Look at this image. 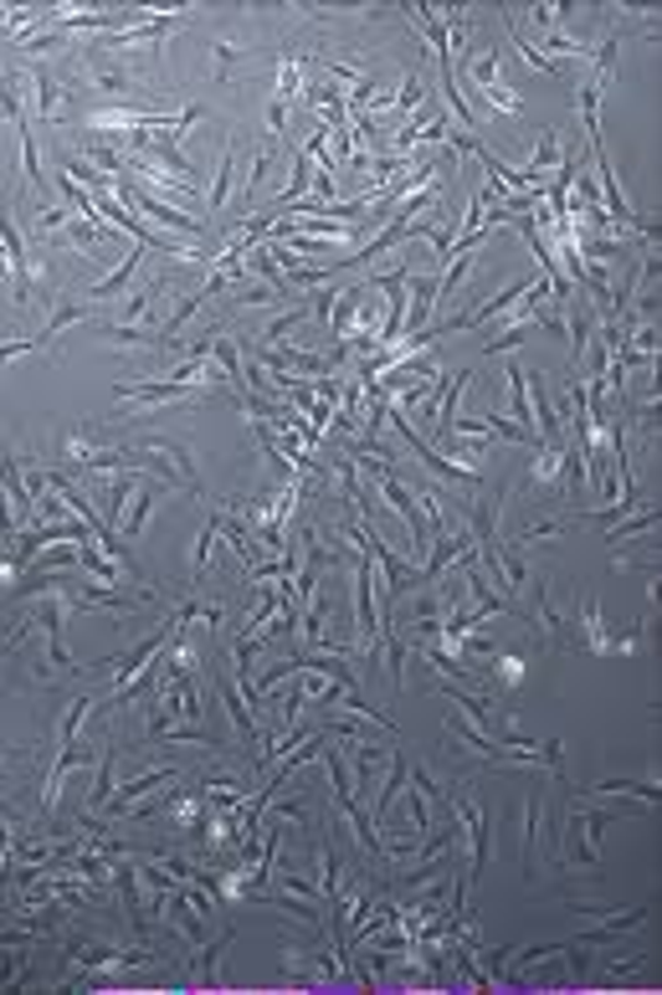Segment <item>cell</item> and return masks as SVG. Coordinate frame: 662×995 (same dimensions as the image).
<instances>
[{
	"mask_svg": "<svg viewBox=\"0 0 662 995\" xmlns=\"http://www.w3.org/2000/svg\"><path fill=\"white\" fill-rule=\"evenodd\" d=\"M606 827H612V810L570 806V816H565V857L576 862L580 873L601 867V831Z\"/></svg>",
	"mask_w": 662,
	"mask_h": 995,
	"instance_id": "6da1fadb",
	"label": "cell"
},
{
	"mask_svg": "<svg viewBox=\"0 0 662 995\" xmlns=\"http://www.w3.org/2000/svg\"><path fill=\"white\" fill-rule=\"evenodd\" d=\"M323 770H329V785H334V806H340V816L350 821V831L359 837V846H365L370 857L386 862V842H380V831H375L370 816L359 810V801H355V780H350V770H344V759H340V755H323Z\"/></svg>",
	"mask_w": 662,
	"mask_h": 995,
	"instance_id": "7a4b0ae2",
	"label": "cell"
},
{
	"mask_svg": "<svg viewBox=\"0 0 662 995\" xmlns=\"http://www.w3.org/2000/svg\"><path fill=\"white\" fill-rule=\"evenodd\" d=\"M26 83H32V103H36V119L51 123V129H62V123H72L83 108L68 98V87L57 83V72L47 68V62H36V68H26Z\"/></svg>",
	"mask_w": 662,
	"mask_h": 995,
	"instance_id": "3957f363",
	"label": "cell"
},
{
	"mask_svg": "<svg viewBox=\"0 0 662 995\" xmlns=\"http://www.w3.org/2000/svg\"><path fill=\"white\" fill-rule=\"evenodd\" d=\"M441 806L458 816V827L468 831V842H473V862H468V883H473L483 867H488V837H493V827H488V810L477 806L473 795H462V791H447V801Z\"/></svg>",
	"mask_w": 662,
	"mask_h": 995,
	"instance_id": "277c9868",
	"label": "cell"
},
{
	"mask_svg": "<svg viewBox=\"0 0 662 995\" xmlns=\"http://www.w3.org/2000/svg\"><path fill=\"white\" fill-rule=\"evenodd\" d=\"M205 683L216 688V698H221V709L232 713V724H237V734H241V744H257V713H252V703H247V692L237 688V677H226L216 667V662L205 658Z\"/></svg>",
	"mask_w": 662,
	"mask_h": 995,
	"instance_id": "5b68a950",
	"label": "cell"
},
{
	"mask_svg": "<svg viewBox=\"0 0 662 995\" xmlns=\"http://www.w3.org/2000/svg\"><path fill=\"white\" fill-rule=\"evenodd\" d=\"M175 780H186V770H180V765H154V770H144V775H134V780H123L119 791L108 795V816H114V821H119L123 810L129 806H139V795H154V791H170Z\"/></svg>",
	"mask_w": 662,
	"mask_h": 995,
	"instance_id": "8992f818",
	"label": "cell"
},
{
	"mask_svg": "<svg viewBox=\"0 0 662 995\" xmlns=\"http://www.w3.org/2000/svg\"><path fill=\"white\" fill-rule=\"evenodd\" d=\"M0 247H5V257H11V277H16V308H26L36 298V262L32 252H26V237L16 232V221H11V211H0Z\"/></svg>",
	"mask_w": 662,
	"mask_h": 995,
	"instance_id": "52a82bcc",
	"label": "cell"
},
{
	"mask_svg": "<svg viewBox=\"0 0 662 995\" xmlns=\"http://www.w3.org/2000/svg\"><path fill=\"white\" fill-rule=\"evenodd\" d=\"M123 405H175V401H196L201 390L196 386H180V380H129V386H114Z\"/></svg>",
	"mask_w": 662,
	"mask_h": 995,
	"instance_id": "ba28073f",
	"label": "cell"
},
{
	"mask_svg": "<svg viewBox=\"0 0 662 995\" xmlns=\"http://www.w3.org/2000/svg\"><path fill=\"white\" fill-rule=\"evenodd\" d=\"M83 78L98 87V93H114V98H129V93L139 87L134 72L123 68V62H114L108 51H93V47H87V57H83Z\"/></svg>",
	"mask_w": 662,
	"mask_h": 995,
	"instance_id": "9c48e42d",
	"label": "cell"
},
{
	"mask_svg": "<svg viewBox=\"0 0 662 995\" xmlns=\"http://www.w3.org/2000/svg\"><path fill=\"white\" fill-rule=\"evenodd\" d=\"M196 791H201L205 806H221V810H237L247 795H252V785L241 775H232V770H201L196 775Z\"/></svg>",
	"mask_w": 662,
	"mask_h": 995,
	"instance_id": "30bf717a",
	"label": "cell"
},
{
	"mask_svg": "<svg viewBox=\"0 0 662 995\" xmlns=\"http://www.w3.org/2000/svg\"><path fill=\"white\" fill-rule=\"evenodd\" d=\"M0 493L11 498V508H16V529H26L36 513V498L26 493V473H21V462L5 447H0Z\"/></svg>",
	"mask_w": 662,
	"mask_h": 995,
	"instance_id": "8fae6325",
	"label": "cell"
},
{
	"mask_svg": "<svg viewBox=\"0 0 662 995\" xmlns=\"http://www.w3.org/2000/svg\"><path fill=\"white\" fill-rule=\"evenodd\" d=\"M447 739L452 744H462L468 755H477V759H493V765H504V744L498 739H488L477 724H468V713H447Z\"/></svg>",
	"mask_w": 662,
	"mask_h": 995,
	"instance_id": "7c38bea8",
	"label": "cell"
},
{
	"mask_svg": "<svg viewBox=\"0 0 662 995\" xmlns=\"http://www.w3.org/2000/svg\"><path fill=\"white\" fill-rule=\"evenodd\" d=\"M534 621H540V637L549 641V647H580L576 631L565 626V616L555 606H549V591H544V580L534 575Z\"/></svg>",
	"mask_w": 662,
	"mask_h": 995,
	"instance_id": "4fadbf2b",
	"label": "cell"
},
{
	"mask_svg": "<svg viewBox=\"0 0 662 995\" xmlns=\"http://www.w3.org/2000/svg\"><path fill=\"white\" fill-rule=\"evenodd\" d=\"M159 493H170L159 477H139V488H134V498H129V513L119 519V529H123V540H139V529L150 523V513H154V504H159Z\"/></svg>",
	"mask_w": 662,
	"mask_h": 995,
	"instance_id": "5bb4252c",
	"label": "cell"
},
{
	"mask_svg": "<svg viewBox=\"0 0 662 995\" xmlns=\"http://www.w3.org/2000/svg\"><path fill=\"white\" fill-rule=\"evenodd\" d=\"M529 483H534V488H560L565 493V441H540V447H534Z\"/></svg>",
	"mask_w": 662,
	"mask_h": 995,
	"instance_id": "9a60e30c",
	"label": "cell"
},
{
	"mask_svg": "<svg viewBox=\"0 0 662 995\" xmlns=\"http://www.w3.org/2000/svg\"><path fill=\"white\" fill-rule=\"evenodd\" d=\"M134 488H139V473H103V523L108 529H119V519H123V508H129V498H134Z\"/></svg>",
	"mask_w": 662,
	"mask_h": 995,
	"instance_id": "2e32d148",
	"label": "cell"
},
{
	"mask_svg": "<svg viewBox=\"0 0 662 995\" xmlns=\"http://www.w3.org/2000/svg\"><path fill=\"white\" fill-rule=\"evenodd\" d=\"M216 540H221V498H211V504H205V523H201V534H196V544H190V585H201L205 559H211Z\"/></svg>",
	"mask_w": 662,
	"mask_h": 995,
	"instance_id": "e0dca14e",
	"label": "cell"
},
{
	"mask_svg": "<svg viewBox=\"0 0 662 995\" xmlns=\"http://www.w3.org/2000/svg\"><path fill=\"white\" fill-rule=\"evenodd\" d=\"M139 262H144V247H129V252H123V262L114 272H108V277H98V283L87 287V298H93V304H103V298H114V293H123V287L134 283V272H139Z\"/></svg>",
	"mask_w": 662,
	"mask_h": 995,
	"instance_id": "ac0fdd59",
	"label": "cell"
},
{
	"mask_svg": "<svg viewBox=\"0 0 662 995\" xmlns=\"http://www.w3.org/2000/svg\"><path fill=\"white\" fill-rule=\"evenodd\" d=\"M232 945V934H221L216 945H201L196 949V964H190V975H186V985H201V991H226V980L216 975V960H221V949Z\"/></svg>",
	"mask_w": 662,
	"mask_h": 995,
	"instance_id": "d6986e66",
	"label": "cell"
},
{
	"mask_svg": "<svg viewBox=\"0 0 662 995\" xmlns=\"http://www.w3.org/2000/svg\"><path fill=\"white\" fill-rule=\"evenodd\" d=\"M540 837H544V801L529 795L524 801V877L534 883V867H540Z\"/></svg>",
	"mask_w": 662,
	"mask_h": 995,
	"instance_id": "ffe728a7",
	"label": "cell"
},
{
	"mask_svg": "<svg viewBox=\"0 0 662 995\" xmlns=\"http://www.w3.org/2000/svg\"><path fill=\"white\" fill-rule=\"evenodd\" d=\"M114 755H119V744L103 739V749H98V775H93V791H87L83 810H103V806H108V795H114Z\"/></svg>",
	"mask_w": 662,
	"mask_h": 995,
	"instance_id": "44dd1931",
	"label": "cell"
},
{
	"mask_svg": "<svg viewBox=\"0 0 662 995\" xmlns=\"http://www.w3.org/2000/svg\"><path fill=\"white\" fill-rule=\"evenodd\" d=\"M560 134H555V129H544L540 134V144H534V150H529V159H524V175L529 180H549V169L560 165Z\"/></svg>",
	"mask_w": 662,
	"mask_h": 995,
	"instance_id": "7402d4cb",
	"label": "cell"
},
{
	"mask_svg": "<svg viewBox=\"0 0 662 995\" xmlns=\"http://www.w3.org/2000/svg\"><path fill=\"white\" fill-rule=\"evenodd\" d=\"M232 159H237V144L226 139V144H221V159H216V175H211V190H205V221H211V211H221L226 196H232Z\"/></svg>",
	"mask_w": 662,
	"mask_h": 995,
	"instance_id": "603a6c76",
	"label": "cell"
},
{
	"mask_svg": "<svg viewBox=\"0 0 662 995\" xmlns=\"http://www.w3.org/2000/svg\"><path fill=\"white\" fill-rule=\"evenodd\" d=\"M11 129H16V139H21V175H26V186L32 190H42V196H47V175H42V159H36V139H32V123L21 119V123H11Z\"/></svg>",
	"mask_w": 662,
	"mask_h": 995,
	"instance_id": "cb8c5ba5",
	"label": "cell"
},
{
	"mask_svg": "<svg viewBox=\"0 0 662 995\" xmlns=\"http://www.w3.org/2000/svg\"><path fill=\"white\" fill-rule=\"evenodd\" d=\"M591 795H631V801H642V806H658L662 791L658 785H647V780H595Z\"/></svg>",
	"mask_w": 662,
	"mask_h": 995,
	"instance_id": "d4e9b609",
	"label": "cell"
},
{
	"mask_svg": "<svg viewBox=\"0 0 662 995\" xmlns=\"http://www.w3.org/2000/svg\"><path fill=\"white\" fill-rule=\"evenodd\" d=\"M468 78H473L477 93L504 87V57H498V51H483V57H473V62H468Z\"/></svg>",
	"mask_w": 662,
	"mask_h": 995,
	"instance_id": "484cf974",
	"label": "cell"
},
{
	"mask_svg": "<svg viewBox=\"0 0 662 995\" xmlns=\"http://www.w3.org/2000/svg\"><path fill=\"white\" fill-rule=\"evenodd\" d=\"M488 683L498 692H509V688H519V683H524V658H519V652H498V658H493V673H488Z\"/></svg>",
	"mask_w": 662,
	"mask_h": 995,
	"instance_id": "4316f807",
	"label": "cell"
},
{
	"mask_svg": "<svg viewBox=\"0 0 662 995\" xmlns=\"http://www.w3.org/2000/svg\"><path fill=\"white\" fill-rule=\"evenodd\" d=\"M314 888H319L323 903H334V898H340V857H334V842L319 846V883H314Z\"/></svg>",
	"mask_w": 662,
	"mask_h": 995,
	"instance_id": "83f0119b",
	"label": "cell"
},
{
	"mask_svg": "<svg viewBox=\"0 0 662 995\" xmlns=\"http://www.w3.org/2000/svg\"><path fill=\"white\" fill-rule=\"evenodd\" d=\"M658 523H662V513H658V508H642L637 519H616L606 540H612V544H622V540H637V534H658Z\"/></svg>",
	"mask_w": 662,
	"mask_h": 995,
	"instance_id": "f1b7e54d",
	"label": "cell"
},
{
	"mask_svg": "<svg viewBox=\"0 0 662 995\" xmlns=\"http://www.w3.org/2000/svg\"><path fill=\"white\" fill-rule=\"evenodd\" d=\"M211 57H216V68H211V78H216V83H226V78H232V68H237V62H252L257 51L237 47V42H211Z\"/></svg>",
	"mask_w": 662,
	"mask_h": 995,
	"instance_id": "f546056e",
	"label": "cell"
},
{
	"mask_svg": "<svg viewBox=\"0 0 662 995\" xmlns=\"http://www.w3.org/2000/svg\"><path fill=\"white\" fill-rule=\"evenodd\" d=\"M72 323H93V319H87V308H83V304H51V319L42 323V334L57 339L62 329H72Z\"/></svg>",
	"mask_w": 662,
	"mask_h": 995,
	"instance_id": "4dcf8cb0",
	"label": "cell"
},
{
	"mask_svg": "<svg viewBox=\"0 0 662 995\" xmlns=\"http://www.w3.org/2000/svg\"><path fill=\"white\" fill-rule=\"evenodd\" d=\"M560 534H570V519H529L519 529V544H544V540H560Z\"/></svg>",
	"mask_w": 662,
	"mask_h": 995,
	"instance_id": "1f68e13d",
	"label": "cell"
},
{
	"mask_svg": "<svg viewBox=\"0 0 662 995\" xmlns=\"http://www.w3.org/2000/svg\"><path fill=\"white\" fill-rule=\"evenodd\" d=\"M47 344L51 339L42 334V329H36V334H21V339H0V365H5V359H21V355H42Z\"/></svg>",
	"mask_w": 662,
	"mask_h": 995,
	"instance_id": "d6a6232c",
	"label": "cell"
},
{
	"mask_svg": "<svg viewBox=\"0 0 662 995\" xmlns=\"http://www.w3.org/2000/svg\"><path fill=\"white\" fill-rule=\"evenodd\" d=\"M237 298H241L247 308H272V304H283V298H277V293H272L268 283H252V287L241 283V293H237Z\"/></svg>",
	"mask_w": 662,
	"mask_h": 995,
	"instance_id": "836d02e7",
	"label": "cell"
},
{
	"mask_svg": "<svg viewBox=\"0 0 662 995\" xmlns=\"http://www.w3.org/2000/svg\"><path fill=\"white\" fill-rule=\"evenodd\" d=\"M283 893H293V898H319V888H314L308 877H298V873H283Z\"/></svg>",
	"mask_w": 662,
	"mask_h": 995,
	"instance_id": "e575fe53",
	"label": "cell"
},
{
	"mask_svg": "<svg viewBox=\"0 0 662 995\" xmlns=\"http://www.w3.org/2000/svg\"><path fill=\"white\" fill-rule=\"evenodd\" d=\"M268 129H272V134H277V139L288 134V108H283V103H277V98L268 103Z\"/></svg>",
	"mask_w": 662,
	"mask_h": 995,
	"instance_id": "d590c367",
	"label": "cell"
},
{
	"mask_svg": "<svg viewBox=\"0 0 662 995\" xmlns=\"http://www.w3.org/2000/svg\"><path fill=\"white\" fill-rule=\"evenodd\" d=\"M5 277H11V257H5V247H0V287H5Z\"/></svg>",
	"mask_w": 662,
	"mask_h": 995,
	"instance_id": "8d00e7d4",
	"label": "cell"
}]
</instances>
